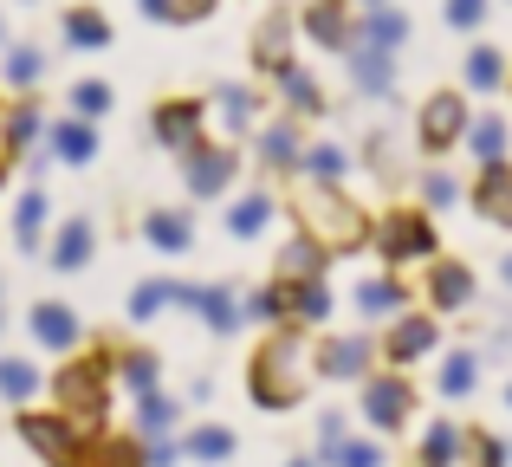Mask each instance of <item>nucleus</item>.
I'll return each mask as SVG.
<instances>
[{"instance_id": "1", "label": "nucleus", "mask_w": 512, "mask_h": 467, "mask_svg": "<svg viewBox=\"0 0 512 467\" xmlns=\"http://www.w3.org/2000/svg\"><path fill=\"white\" fill-rule=\"evenodd\" d=\"M299 234H312L325 253H357L363 240H370V215L350 202L338 182L312 176V189L299 195Z\"/></svg>"}, {"instance_id": "2", "label": "nucleus", "mask_w": 512, "mask_h": 467, "mask_svg": "<svg viewBox=\"0 0 512 467\" xmlns=\"http://www.w3.org/2000/svg\"><path fill=\"white\" fill-rule=\"evenodd\" d=\"M247 390H253L260 409L299 403V390H305V338L299 331H273V338L260 344V357H253V370H247Z\"/></svg>"}, {"instance_id": "3", "label": "nucleus", "mask_w": 512, "mask_h": 467, "mask_svg": "<svg viewBox=\"0 0 512 467\" xmlns=\"http://www.w3.org/2000/svg\"><path fill=\"white\" fill-rule=\"evenodd\" d=\"M376 247H383V260L389 266H409V260H435V221L422 215V208H389L383 221H376Z\"/></svg>"}, {"instance_id": "4", "label": "nucleus", "mask_w": 512, "mask_h": 467, "mask_svg": "<svg viewBox=\"0 0 512 467\" xmlns=\"http://www.w3.org/2000/svg\"><path fill=\"white\" fill-rule=\"evenodd\" d=\"M467 124H474V111H467V98H461V91H435V98L422 104L415 143H422V156H448L454 143L467 137Z\"/></svg>"}, {"instance_id": "5", "label": "nucleus", "mask_w": 512, "mask_h": 467, "mask_svg": "<svg viewBox=\"0 0 512 467\" xmlns=\"http://www.w3.org/2000/svg\"><path fill=\"white\" fill-rule=\"evenodd\" d=\"M188 163H182V182H188V195H221L227 182L240 176V150L234 143H195V150H182Z\"/></svg>"}, {"instance_id": "6", "label": "nucleus", "mask_w": 512, "mask_h": 467, "mask_svg": "<svg viewBox=\"0 0 512 467\" xmlns=\"http://www.w3.org/2000/svg\"><path fill=\"white\" fill-rule=\"evenodd\" d=\"M59 396H65V416H78V422H98V416H104V403H111V383H104V364H91V357L65 364V377H59Z\"/></svg>"}, {"instance_id": "7", "label": "nucleus", "mask_w": 512, "mask_h": 467, "mask_svg": "<svg viewBox=\"0 0 512 467\" xmlns=\"http://www.w3.org/2000/svg\"><path fill=\"white\" fill-rule=\"evenodd\" d=\"M201 117H208L201 98H163L150 111V137L163 143V150H195L201 143Z\"/></svg>"}, {"instance_id": "8", "label": "nucleus", "mask_w": 512, "mask_h": 467, "mask_svg": "<svg viewBox=\"0 0 512 467\" xmlns=\"http://www.w3.org/2000/svg\"><path fill=\"white\" fill-rule=\"evenodd\" d=\"M299 26H305V39H318L325 52H344L350 39H357V20H350V0H305Z\"/></svg>"}, {"instance_id": "9", "label": "nucleus", "mask_w": 512, "mask_h": 467, "mask_svg": "<svg viewBox=\"0 0 512 467\" xmlns=\"http://www.w3.org/2000/svg\"><path fill=\"white\" fill-rule=\"evenodd\" d=\"M344 59H350V78H357L370 98H383L389 91V78H396V52H383V46H370V39H350L344 46Z\"/></svg>"}, {"instance_id": "10", "label": "nucleus", "mask_w": 512, "mask_h": 467, "mask_svg": "<svg viewBox=\"0 0 512 467\" xmlns=\"http://www.w3.org/2000/svg\"><path fill=\"white\" fill-rule=\"evenodd\" d=\"M474 208H480L487 221H512V163H480Z\"/></svg>"}, {"instance_id": "11", "label": "nucleus", "mask_w": 512, "mask_h": 467, "mask_svg": "<svg viewBox=\"0 0 512 467\" xmlns=\"http://www.w3.org/2000/svg\"><path fill=\"white\" fill-rule=\"evenodd\" d=\"M143 240L163 247V253H188L195 247V221H188L182 208H150V215H143Z\"/></svg>"}, {"instance_id": "12", "label": "nucleus", "mask_w": 512, "mask_h": 467, "mask_svg": "<svg viewBox=\"0 0 512 467\" xmlns=\"http://www.w3.org/2000/svg\"><path fill=\"white\" fill-rule=\"evenodd\" d=\"M33 338L46 344V351H72V344H78V318H72V305H59V299L33 305Z\"/></svg>"}, {"instance_id": "13", "label": "nucleus", "mask_w": 512, "mask_h": 467, "mask_svg": "<svg viewBox=\"0 0 512 467\" xmlns=\"http://www.w3.org/2000/svg\"><path fill=\"white\" fill-rule=\"evenodd\" d=\"M253 59H260V72H286L292 65V13H273V20L260 26V39H253Z\"/></svg>"}, {"instance_id": "14", "label": "nucleus", "mask_w": 512, "mask_h": 467, "mask_svg": "<svg viewBox=\"0 0 512 467\" xmlns=\"http://www.w3.org/2000/svg\"><path fill=\"white\" fill-rule=\"evenodd\" d=\"M467 150L480 156V163H506V150H512V124L500 111H487V117H474V124H467Z\"/></svg>"}, {"instance_id": "15", "label": "nucleus", "mask_w": 512, "mask_h": 467, "mask_svg": "<svg viewBox=\"0 0 512 467\" xmlns=\"http://www.w3.org/2000/svg\"><path fill=\"white\" fill-rule=\"evenodd\" d=\"M91 247H98V234H91V215H72L59 228V240H52V266L59 273H78V266L91 260Z\"/></svg>"}, {"instance_id": "16", "label": "nucleus", "mask_w": 512, "mask_h": 467, "mask_svg": "<svg viewBox=\"0 0 512 467\" xmlns=\"http://www.w3.org/2000/svg\"><path fill=\"white\" fill-rule=\"evenodd\" d=\"M428 299H435L441 312H461V305L474 299V273H467L461 260H441L435 273H428Z\"/></svg>"}, {"instance_id": "17", "label": "nucleus", "mask_w": 512, "mask_h": 467, "mask_svg": "<svg viewBox=\"0 0 512 467\" xmlns=\"http://www.w3.org/2000/svg\"><path fill=\"white\" fill-rule=\"evenodd\" d=\"M20 435H26V442H33L46 461H59V467L78 455V448H72V429H65V422H52V416H20Z\"/></svg>"}, {"instance_id": "18", "label": "nucleus", "mask_w": 512, "mask_h": 467, "mask_svg": "<svg viewBox=\"0 0 512 467\" xmlns=\"http://www.w3.org/2000/svg\"><path fill=\"white\" fill-rule=\"evenodd\" d=\"M52 156H59V163H91V156H98V130H91V117H65V124H52Z\"/></svg>"}, {"instance_id": "19", "label": "nucleus", "mask_w": 512, "mask_h": 467, "mask_svg": "<svg viewBox=\"0 0 512 467\" xmlns=\"http://www.w3.org/2000/svg\"><path fill=\"white\" fill-rule=\"evenodd\" d=\"M428 351H435V318L409 312L396 331H389V357H396V364H415V357H428Z\"/></svg>"}, {"instance_id": "20", "label": "nucleus", "mask_w": 512, "mask_h": 467, "mask_svg": "<svg viewBox=\"0 0 512 467\" xmlns=\"http://www.w3.org/2000/svg\"><path fill=\"white\" fill-rule=\"evenodd\" d=\"M357 39H370V46L396 52L402 39H409V13H396L389 0H383V7H363V26H357Z\"/></svg>"}, {"instance_id": "21", "label": "nucleus", "mask_w": 512, "mask_h": 467, "mask_svg": "<svg viewBox=\"0 0 512 467\" xmlns=\"http://www.w3.org/2000/svg\"><path fill=\"white\" fill-rule=\"evenodd\" d=\"M273 215H279L273 195L253 189V195H240V202L227 208V234H234V240H253V234H266V221H273Z\"/></svg>"}, {"instance_id": "22", "label": "nucleus", "mask_w": 512, "mask_h": 467, "mask_svg": "<svg viewBox=\"0 0 512 467\" xmlns=\"http://www.w3.org/2000/svg\"><path fill=\"white\" fill-rule=\"evenodd\" d=\"M65 46H78V52L111 46V20H104L98 7H72V13H65Z\"/></svg>"}, {"instance_id": "23", "label": "nucleus", "mask_w": 512, "mask_h": 467, "mask_svg": "<svg viewBox=\"0 0 512 467\" xmlns=\"http://www.w3.org/2000/svg\"><path fill=\"white\" fill-rule=\"evenodd\" d=\"M409 403H415V396H409V383H396V377L370 383V396H363L370 422H383V429H389V422H402V416H409Z\"/></svg>"}, {"instance_id": "24", "label": "nucleus", "mask_w": 512, "mask_h": 467, "mask_svg": "<svg viewBox=\"0 0 512 467\" xmlns=\"http://www.w3.org/2000/svg\"><path fill=\"white\" fill-rule=\"evenodd\" d=\"M279 98H286L299 117H318V111H325V91H318V78L299 72V65H286V72H279Z\"/></svg>"}, {"instance_id": "25", "label": "nucleus", "mask_w": 512, "mask_h": 467, "mask_svg": "<svg viewBox=\"0 0 512 467\" xmlns=\"http://www.w3.org/2000/svg\"><path fill=\"white\" fill-rule=\"evenodd\" d=\"M467 91H506V52L500 46L467 52Z\"/></svg>"}, {"instance_id": "26", "label": "nucleus", "mask_w": 512, "mask_h": 467, "mask_svg": "<svg viewBox=\"0 0 512 467\" xmlns=\"http://www.w3.org/2000/svg\"><path fill=\"white\" fill-rule=\"evenodd\" d=\"M299 156H305L299 124H273V130L260 137V163H266V169H299Z\"/></svg>"}, {"instance_id": "27", "label": "nucleus", "mask_w": 512, "mask_h": 467, "mask_svg": "<svg viewBox=\"0 0 512 467\" xmlns=\"http://www.w3.org/2000/svg\"><path fill=\"white\" fill-rule=\"evenodd\" d=\"M318 370H325V377H363V370H370V344H363V338H338V344H325Z\"/></svg>"}, {"instance_id": "28", "label": "nucleus", "mask_w": 512, "mask_h": 467, "mask_svg": "<svg viewBox=\"0 0 512 467\" xmlns=\"http://www.w3.org/2000/svg\"><path fill=\"white\" fill-rule=\"evenodd\" d=\"M182 305H195V312H201V318H208V325H214V331H234V325H240V312H234V299H227V292H221V286H201V292H195V286H182Z\"/></svg>"}, {"instance_id": "29", "label": "nucleus", "mask_w": 512, "mask_h": 467, "mask_svg": "<svg viewBox=\"0 0 512 467\" xmlns=\"http://www.w3.org/2000/svg\"><path fill=\"white\" fill-rule=\"evenodd\" d=\"M318 273H325V247H318L312 234H299L279 253V279H318Z\"/></svg>"}, {"instance_id": "30", "label": "nucleus", "mask_w": 512, "mask_h": 467, "mask_svg": "<svg viewBox=\"0 0 512 467\" xmlns=\"http://www.w3.org/2000/svg\"><path fill=\"white\" fill-rule=\"evenodd\" d=\"M33 137H39V98H20L7 111V124H0V143H7V156H20Z\"/></svg>"}, {"instance_id": "31", "label": "nucleus", "mask_w": 512, "mask_h": 467, "mask_svg": "<svg viewBox=\"0 0 512 467\" xmlns=\"http://www.w3.org/2000/svg\"><path fill=\"white\" fill-rule=\"evenodd\" d=\"M150 20H163V26H195V20H208L221 0H137Z\"/></svg>"}, {"instance_id": "32", "label": "nucleus", "mask_w": 512, "mask_h": 467, "mask_svg": "<svg viewBox=\"0 0 512 467\" xmlns=\"http://www.w3.org/2000/svg\"><path fill=\"white\" fill-rule=\"evenodd\" d=\"M46 215H52V202L46 195H20V208H13V240H20V247H39V234H46Z\"/></svg>"}, {"instance_id": "33", "label": "nucleus", "mask_w": 512, "mask_h": 467, "mask_svg": "<svg viewBox=\"0 0 512 467\" xmlns=\"http://www.w3.org/2000/svg\"><path fill=\"white\" fill-rule=\"evenodd\" d=\"M292 318H305V325L331 318V286L325 279H292Z\"/></svg>"}, {"instance_id": "34", "label": "nucleus", "mask_w": 512, "mask_h": 467, "mask_svg": "<svg viewBox=\"0 0 512 467\" xmlns=\"http://www.w3.org/2000/svg\"><path fill=\"white\" fill-rule=\"evenodd\" d=\"M214 104H221L227 130H247L253 117H260V91H247V85H221V91H214Z\"/></svg>"}, {"instance_id": "35", "label": "nucleus", "mask_w": 512, "mask_h": 467, "mask_svg": "<svg viewBox=\"0 0 512 467\" xmlns=\"http://www.w3.org/2000/svg\"><path fill=\"white\" fill-rule=\"evenodd\" d=\"M39 78H46V52H39V46H7V85L33 91Z\"/></svg>"}, {"instance_id": "36", "label": "nucleus", "mask_w": 512, "mask_h": 467, "mask_svg": "<svg viewBox=\"0 0 512 467\" xmlns=\"http://www.w3.org/2000/svg\"><path fill=\"white\" fill-rule=\"evenodd\" d=\"M169 299H182V286H169V279H150V286L130 292V318H156Z\"/></svg>"}, {"instance_id": "37", "label": "nucleus", "mask_w": 512, "mask_h": 467, "mask_svg": "<svg viewBox=\"0 0 512 467\" xmlns=\"http://www.w3.org/2000/svg\"><path fill=\"white\" fill-rule=\"evenodd\" d=\"M72 111L78 117H104L111 111V85H104V78H78L72 85Z\"/></svg>"}, {"instance_id": "38", "label": "nucleus", "mask_w": 512, "mask_h": 467, "mask_svg": "<svg viewBox=\"0 0 512 467\" xmlns=\"http://www.w3.org/2000/svg\"><path fill=\"white\" fill-rule=\"evenodd\" d=\"M357 305H363L370 318H389V312L402 305V286H396V279H370V286L357 292Z\"/></svg>"}, {"instance_id": "39", "label": "nucleus", "mask_w": 512, "mask_h": 467, "mask_svg": "<svg viewBox=\"0 0 512 467\" xmlns=\"http://www.w3.org/2000/svg\"><path fill=\"white\" fill-rule=\"evenodd\" d=\"M299 163H305V169H312V176H318V182H338V176H344V169H350V156L338 150V143H318V150H305V156H299Z\"/></svg>"}, {"instance_id": "40", "label": "nucleus", "mask_w": 512, "mask_h": 467, "mask_svg": "<svg viewBox=\"0 0 512 467\" xmlns=\"http://www.w3.org/2000/svg\"><path fill=\"white\" fill-rule=\"evenodd\" d=\"M0 390H7V396H33L39 390V370L20 364V357H7V364H0Z\"/></svg>"}, {"instance_id": "41", "label": "nucleus", "mask_w": 512, "mask_h": 467, "mask_svg": "<svg viewBox=\"0 0 512 467\" xmlns=\"http://www.w3.org/2000/svg\"><path fill=\"white\" fill-rule=\"evenodd\" d=\"M454 448H461V435H454L448 422H435V429H428V455H422V461H428V467H448Z\"/></svg>"}, {"instance_id": "42", "label": "nucleus", "mask_w": 512, "mask_h": 467, "mask_svg": "<svg viewBox=\"0 0 512 467\" xmlns=\"http://www.w3.org/2000/svg\"><path fill=\"white\" fill-rule=\"evenodd\" d=\"M441 390H448V396L474 390V357H448V364H441Z\"/></svg>"}, {"instance_id": "43", "label": "nucleus", "mask_w": 512, "mask_h": 467, "mask_svg": "<svg viewBox=\"0 0 512 467\" xmlns=\"http://www.w3.org/2000/svg\"><path fill=\"white\" fill-rule=\"evenodd\" d=\"M441 13H448V26H461V33H474V26L487 20V0H448Z\"/></svg>"}, {"instance_id": "44", "label": "nucleus", "mask_w": 512, "mask_h": 467, "mask_svg": "<svg viewBox=\"0 0 512 467\" xmlns=\"http://www.w3.org/2000/svg\"><path fill=\"white\" fill-rule=\"evenodd\" d=\"M227 448H234V435H227V429H201L188 455H201V461H227Z\"/></svg>"}, {"instance_id": "45", "label": "nucleus", "mask_w": 512, "mask_h": 467, "mask_svg": "<svg viewBox=\"0 0 512 467\" xmlns=\"http://www.w3.org/2000/svg\"><path fill=\"white\" fill-rule=\"evenodd\" d=\"M137 461H143V455H137L130 442H104L98 455H91V467H137ZM65 467H72V461H65Z\"/></svg>"}, {"instance_id": "46", "label": "nucleus", "mask_w": 512, "mask_h": 467, "mask_svg": "<svg viewBox=\"0 0 512 467\" xmlns=\"http://www.w3.org/2000/svg\"><path fill=\"white\" fill-rule=\"evenodd\" d=\"M454 195H461V189H454V176H441V169L422 182V202H428V208H454Z\"/></svg>"}, {"instance_id": "47", "label": "nucleus", "mask_w": 512, "mask_h": 467, "mask_svg": "<svg viewBox=\"0 0 512 467\" xmlns=\"http://www.w3.org/2000/svg\"><path fill=\"white\" fill-rule=\"evenodd\" d=\"M331 461H338V467H376V448H370V442H344Z\"/></svg>"}, {"instance_id": "48", "label": "nucleus", "mask_w": 512, "mask_h": 467, "mask_svg": "<svg viewBox=\"0 0 512 467\" xmlns=\"http://www.w3.org/2000/svg\"><path fill=\"white\" fill-rule=\"evenodd\" d=\"M124 377L137 383V390H150V383H156V357H130V364H124Z\"/></svg>"}, {"instance_id": "49", "label": "nucleus", "mask_w": 512, "mask_h": 467, "mask_svg": "<svg viewBox=\"0 0 512 467\" xmlns=\"http://www.w3.org/2000/svg\"><path fill=\"white\" fill-rule=\"evenodd\" d=\"M143 422H150V429H163V422H169V403H163V396H143Z\"/></svg>"}, {"instance_id": "50", "label": "nucleus", "mask_w": 512, "mask_h": 467, "mask_svg": "<svg viewBox=\"0 0 512 467\" xmlns=\"http://www.w3.org/2000/svg\"><path fill=\"white\" fill-rule=\"evenodd\" d=\"M480 461H487V467H506V448H500V442H487V435H480Z\"/></svg>"}, {"instance_id": "51", "label": "nucleus", "mask_w": 512, "mask_h": 467, "mask_svg": "<svg viewBox=\"0 0 512 467\" xmlns=\"http://www.w3.org/2000/svg\"><path fill=\"white\" fill-rule=\"evenodd\" d=\"M500 273H506V286H512V253H506V266H500Z\"/></svg>"}, {"instance_id": "52", "label": "nucleus", "mask_w": 512, "mask_h": 467, "mask_svg": "<svg viewBox=\"0 0 512 467\" xmlns=\"http://www.w3.org/2000/svg\"><path fill=\"white\" fill-rule=\"evenodd\" d=\"M0 46H7V20H0Z\"/></svg>"}, {"instance_id": "53", "label": "nucleus", "mask_w": 512, "mask_h": 467, "mask_svg": "<svg viewBox=\"0 0 512 467\" xmlns=\"http://www.w3.org/2000/svg\"><path fill=\"white\" fill-rule=\"evenodd\" d=\"M357 7H383V0H357Z\"/></svg>"}, {"instance_id": "54", "label": "nucleus", "mask_w": 512, "mask_h": 467, "mask_svg": "<svg viewBox=\"0 0 512 467\" xmlns=\"http://www.w3.org/2000/svg\"><path fill=\"white\" fill-rule=\"evenodd\" d=\"M0 182H7V156H0Z\"/></svg>"}, {"instance_id": "55", "label": "nucleus", "mask_w": 512, "mask_h": 467, "mask_svg": "<svg viewBox=\"0 0 512 467\" xmlns=\"http://www.w3.org/2000/svg\"><path fill=\"white\" fill-rule=\"evenodd\" d=\"M26 7H33V0H26Z\"/></svg>"}]
</instances>
